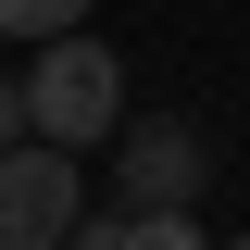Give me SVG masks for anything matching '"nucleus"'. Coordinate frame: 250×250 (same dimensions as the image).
<instances>
[{
    "label": "nucleus",
    "instance_id": "1",
    "mask_svg": "<svg viewBox=\"0 0 250 250\" xmlns=\"http://www.w3.org/2000/svg\"><path fill=\"white\" fill-rule=\"evenodd\" d=\"M13 100H25L38 150H88V138L125 125V62H113V38H38V75Z\"/></svg>",
    "mask_w": 250,
    "mask_h": 250
},
{
    "label": "nucleus",
    "instance_id": "2",
    "mask_svg": "<svg viewBox=\"0 0 250 250\" xmlns=\"http://www.w3.org/2000/svg\"><path fill=\"white\" fill-rule=\"evenodd\" d=\"M75 225H88L75 150H38V138H13V150H0V250H62Z\"/></svg>",
    "mask_w": 250,
    "mask_h": 250
},
{
    "label": "nucleus",
    "instance_id": "3",
    "mask_svg": "<svg viewBox=\"0 0 250 250\" xmlns=\"http://www.w3.org/2000/svg\"><path fill=\"white\" fill-rule=\"evenodd\" d=\"M125 138V213H188L200 200V175H213V150H200V125H113Z\"/></svg>",
    "mask_w": 250,
    "mask_h": 250
},
{
    "label": "nucleus",
    "instance_id": "4",
    "mask_svg": "<svg viewBox=\"0 0 250 250\" xmlns=\"http://www.w3.org/2000/svg\"><path fill=\"white\" fill-rule=\"evenodd\" d=\"M88 0H0V38H75Z\"/></svg>",
    "mask_w": 250,
    "mask_h": 250
},
{
    "label": "nucleus",
    "instance_id": "5",
    "mask_svg": "<svg viewBox=\"0 0 250 250\" xmlns=\"http://www.w3.org/2000/svg\"><path fill=\"white\" fill-rule=\"evenodd\" d=\"M113 250H200L188 213H113Z\"/></svg>",
    "mask_w": 250,
    "mask_h": 250
},
{
    "label": "nucleus",
    "instance_id": "6",
    "mask_svg": "<svg viewBox=\"0 0 250 250\" xmlns=\"http://www.w3.org/2000/svg\"><path fill=\"white\" fill-rule=\"evenodd\" d=\"M13 138H25V100H13V75H0V150H13Z\"/></svg>",
    "mask_w": 250,
    "mask_h": 250
},
{
    "label": "nucleus",
    "instance_id": "7",
    "mask_svg": "<svg viewBox=\"0 0 250 250\" xmlns=\"http://www.w3.org/2000/svg\"><path fill=\"white\" fill-rule=\"evenodd\" d=\"M238 250H250V238H238Z\"/></svg>",
    "mask_w": 250,
    "mask_h": 250
}]
</instances>
